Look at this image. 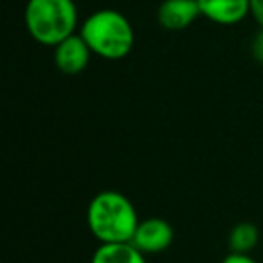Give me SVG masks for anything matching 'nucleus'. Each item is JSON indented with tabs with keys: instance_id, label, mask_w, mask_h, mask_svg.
Wrapping results in <instances>:
<instances>
[{
	"instance_id": "obj_10",
	"label": "nucleus",
	"mask_w": 263,
	"mask_h": 263,
	"mask_svg": "<svg viewBox=\"0 0 263 263\" xmlns=\"http://www.w3.org/2000/svg\"><path fill=\"white\" fill-rule=\"evenodd\" d=\"M252 56H254L256 62H259L263 65V29L259 33H256L254 40H252Z\"/></svg>"
},
{
	"instance_id": "obj_8",
	"label": "nucleus",
	"mask_w": 263,
	"mask_h": 263,
	"mask_svg": "<svg viewBox=\"0 0 263 263\" xmlns=\"http://www.w3.org/2000/svg\"><path fill=\"white\" fill-rule=\"evenodd\" d=\"M90 263H146V254H143L132 241L99 243Z\"/></svg>"
},
{
	"instance_id": "obj_12",
	"label": "nucleus",
	"mask_w": 263,
	"mask_h": 263,
	"mask_svg": "<svg viewBox=\"0 0 263 263\" xmlns=\"http://www.w3.org/2000/svg\"><path fill=\"white\" fill-rule=\"evenodd\" d=\"M251 15L263 29V0H251Z\"/></svg>"
},
{
	"instance_id": "obj_7",
	"label": "nucleus",
	"mask_w": 263,
	"mask_h": 263,
	"mask_svg": "<svg viewBox=\"0 0 263 263\" xmlns=\"http://www.w3.org/2000/svg\"><path fill=\"white\" fill-rule=\"evenodd\" d=\"M202 16L218 26H236L251 15V0H198Z\"/></svg>"
},
{
	"instance_id": "obj_3",
	"label": "nucleus",
	"mask_w": 263,
	"mask_h": 263,
	"mask_svg": "<svg viewBox=\"0 0 263 263\" xmlns=\"http://www.w3.org/2000/svg\"><path fill=\"white\" fill-rule=\"evenodd\" d=\"M24 22L34 42L56 47L76 31L78 8L74 0H29Z\"/></svg>"
},
{
	"instance_id": "obj_6",
	"label": "nucleus",
	"mask_w": 263,
	"mask_h": 263,
	"mask_svg": "<svg viewBox=\"0 0 263 263\" xmlns=\"http://www.w3.org/2000/svg\"><path fill=\"white\" fill-rule=\"evenodd\" d=\"M198 0H162L157 20L166 31H184L200 16Z\"/></svg>"
},
{
	"instance_id": "obj_9",
	"label": "nucleus",
	"mask_w": 263,
	"mask_h": 263,
	"mask_svg": "<svg viewBox=\"0 0 263 263\" xmlns=\"http://www.w3.org/2000/svg\"><path fill=\"white\" fill-rule=\"evenodd\" d=\"M259 241V229L252 222H240L231 229L227 245L231 252H240V254H249Z\"/></svg>"
},
{
	"instance_id": "obj_11",
	"label": "nucleus",
	"mask_w": 263,
	"mask_h": 263,
	"mask_svg": "<svg viewBox=\"0 0 263 263\" xmlns=\"http://www.w3.org/2000/svg\"><path fill=\"white\" fill-rule=\"evenodd\" d=\"M222 263H258L254 258H251L249 254H240V252H229L226 258L222 259Z\"/></svg>"
},
{
	"instance_id": "obj_5",
	"label": "nucleus",
	"mask_w": 263,
	"mask_h": 263,
	"mask_svg": "<svg viewBox=\"0 0 263 263\" xmlns=\"http://www.w3.org/2000/svg\"><path fill=\"white\" fill-rule=\"evenodd\" d=\"M92 51L81 34L74 33L54 47V65L60 72L67 76H76L83 72L90 63Z\"/></svg>"
},
{
	"instance_id": "obj_2",
	"label": "nucleus",
	"mask_w": 263,
	"mask_h": 263,
	"mask_svg": "<svg viewBox=\"0 0 263 263\" xmlns=\"http://www.w3.org/2000/svg\"><path fill=\"white\" fill-rule=\"evenodd\" d=\"M80 34L92 54L105 60H123L134 49L136 33L130 20L116 9H98L83 24Z\"/></svg>"
},
{
	"instance_id": "obj_1",
	"label": "nucleus",
	"mask_w": 263,
	"mask_h": 263,
	"mask_svg": "<svg viewBox=\"0 0 263 263\" xmlns=\"http://www.w3.org/2000/svg\"><path fill=\"white\" fill-rule=\"evenodd\" d=\"M136 205L119 191H99L87 208V226L99 243L132 241L139 226Z\"/></svg>"
},
{
	"instance_id": "obj_4",
	"label": "nucleus",
	"mask_w": 263,
	"mask_h": 263,
	"mask_svg": "<svg viewBox=\"0 0 263 263\" xmlns=\"http://www.w3.org/2000/svg\"><path fill=\"white\" fill-rule=\"evenodd\" d=\"M173 227L164 218H152L141 220L136 229V234L132 238V243L136 245L143 254H159L164 252L173 243Z\"/></svg>"
}]
</instances>
